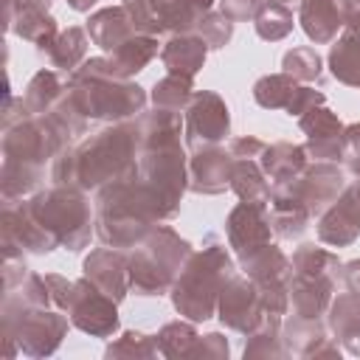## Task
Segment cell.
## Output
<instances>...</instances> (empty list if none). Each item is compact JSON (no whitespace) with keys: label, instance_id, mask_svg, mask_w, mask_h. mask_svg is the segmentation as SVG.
<instances>
[{"label":"cell","instance_id":"9","mask_svg":"<svg viewBox=\"0 0 360 360\" xmlns=\"http://www.w3.org/2000/svg\"><path fill=\"white\" fill-rule=\"evenodd\" d=\"M118 301H112L110 295H104L87 276L79 278L73 284V298H70V307H68V315H70V323L87 335H96V338H110L115 329H118V309H115Z\"/></svg>","mask_w":360,"mask_h":360},{"label":"cell","instance_id":"6","mask_svg":"<svg viewBox=\"0 0 360 360\" xmlns=\"http://www.w3.org/2000/svg\"><path fill=\"white\" fill-rule=\"evenodd\" d=\"M68 332V318L56 307H37L3 298V338H6V357H11L20 346L28 357L53 354Z\"/></svg>","mask_w":360,"mask_h":360},{"label":"cell","instance_id":"22","mask_svg":"<svg viewBox=\"0 0 360 360\" xmlns=\"http://www.w3.org/2000/svg\"><path fill=\"white\" fill-rule=\"evenodd\" d=\"M208 45L202 42V37L197 34H172V39L160 48V62L166 65L169 73H186L194 76L202 62H205Z\"/></svg>","mask_w":360,"mask_h":360},{"label":"cell","instance_id":"14","mask_svg":"<svg viewBox=\"0 0 360 360\" xmlns=\"http://www.w3.org/2000/svg\"><path fill=\"white\" fill-rule=\"evenodd\" d=\"M298 127L307 132V143L304 152L309 160H343V124L340 118L326 110L323 104L307 110L304 115H298Z\"/></svg>","mask_w":360,"mask_h":360},{"label":"cell","instance_id":"17","mask_svg":"<svg viewBox=\"0 0 360 360\" xmlns=\"http://www.w3.org/2000/svg\"><path fill=\"white\" fill-rule=\"evenodd\" d=\"M346 11L349 0H301L298 22L312 42L326 45L338 37L340 28H346Z\"/></svg>","mask_w":360,"mask_h":360},{"label":"cell","instance_id":"15","mask_svg":"<svg viewBox=\"0 0 360 360\" xmlns=\"http://www.w3.org/2000/svg\"><path fill=\"white\" fill-rule=\"evenodd\" d=\"M84 276L112 301H121L129 292V256L118 248H96L84 259Z\"/></svg>","mask_w":360,"mask_h":360},{"label":"cell","instance_id":"31","mask_svg":"<svg viewBox=\"0 0 360 360\" xmlns=\"http://www.w3.org/2000/svg\"><path fill=\"white\" fill-rule=\"evenodd\" d=\"M231 188L236 191V197L242 202H264L267 205L273 186L267 183V174L262 172V166L256 160H233Z\"/></svg>","mask_w":360,"mask_h":360},{"label":"cell","instance_id":"3","mask_svg":"<svg viewBox=\"0 0 360 360\" xmlns=\"http://www.w3.org/2000/svg\"><path fill=\"white\" fill-rule=\"evenodd\" d=\"M68 96L87 121H121L143 112L146 93L112 70L110 56L84 59L70 73Z\"/></svg>","mask_w":360,"mask_h":360},{"label":"cell","instance_id":"28","mask_svg":"<svg viewBox=\"0 0 360 360\" xmlns=\"http://www.w3.org/2000/svg\"><path fill=\"white\" fill-rule=\"evenodd\" d=\"M281 340L287 354H298V357H312V352L326 340V329L321 323V318H301L292 315L281 323Z\"/></svg>","mask_w":360,"mask_h":360},{"label":"cell","instance_id":"45","mask_svg":"<svg viewBox=\"0 0 360 360\" xmlns=\"http://www.w3.org/2000/svg\"><path fill=\"white\" fill-rule=\"evenodd\" d=\"M262 6H264V0H219V11L233 22L253 20Z\"/></svg>","mask_w":360,"mask_h":360},{"label":"cell","instance_id":"1","mask_svg":"<svg viewBox=\"0 0 360 360\" xmlns=\"http://www.w3.org/2000/svg\"><path fill=\"white\" fill-rule=\"evenodd\" d=\"M138 129L135 124H112L82 141L76 149L62 146L51 160V180L56 186H76L82 191L101 188L138 172Z\"/></svg>","mask_w":360,"mask_h":360},{"label":"cell","instance_id":"10","mask_svg":"<svg viewBox=\"0 0 360 360\" xmlns=\"http://www.w3.org/2000/svg\"><path fill=\"white\" fill-rule=\"evenodd\" d=\"M290 191L309 208L312 217H321L346 188V172L343 166H335L329 160H312L304 166V172L292 180H284Z\"/></svg>","mask_w":360,"mask_h":360},{"label":"cell","instance_id":"33","mask_svg":"<svg viewBox=\"0 0 360 360\" xmlns=\"http://www.w3.org/2000/svg\"><path fill=\"white\" fill-rule=\"evenodd\" d=\"M329 70L340 84L360 87V37L343 31L329 51Z\"/></svg>","mask_w":360,"mask_h":360},{"label":"cell","instance_id":"12","mask_svg":"<svg viewBox=\"0 0 360 360\" xmlns=\"http://www.w3.org/2000/svg\"><path fill=\"white\" fill-rule=\"evenodd\" d=\"M360 236V180H346L340 197L318 217V239L332 248H346Z\"/></svg>","mask_w":360,"mask_h":360},{"label":"cell","instance_id":"20","mask_svg":"<svg viewBox=\"0 0 360 360\" xmlns=\"http://www.w3.org/2000/svg\"><path fill=\"white\" fill-rule=\"evenodd\" d=\"M87 34H90V39H93L101 51L112 53L118 45H124V42H127L132 34H138V31H135V25H132V20H129L127 6L121 3V6H107V8H98L96 14H90V20H87Z\"/></svg>","mask_w":360,"mask_h":360},{"label":"cell","instance_id":"42","mask_svg":"<svg viewBox=\"0 0 360 360\" xmlns=\"http://www.w3.org/2000/svg\"><path fill=\"white\" fill-rule=\"evenodd\" d=\"M194 34L202 37V42H205L211 51L225 48V45L231 42V34H233V20H228L222 11H208V14L197 22Z\"/></svg>","mask_w":360,"mask_h":360},{"label":"cell","instance_id":"4","mask_svg":"<svg viewBox=\"0 0 360 360\" xmlns=\"http://www.w3.org/2000/svg\"><path fill=\"white\" fill-rule=\"evenodd\" d=\"M236 273L233 259L217 236H208L202 250H191L172 284V304L188 321H208L217 312V298L225 281Z\"/></svg>","mask_w":360,"mask_h":360},{"label":"cell","instance_id":"50","mask_svg":"<svg viewBox=\"0 0 360 360\" xmlns=\"http://www.w3.org/2000/svg\"><path fill=\"white\" fill-rule=\"evenodd\" d=\"M340 281H343V287H346V290L360 292V259L340 264Z\"/></svg>","mask_w":360,"mask_h":360},{"label":"cell","instance_id":"52","mask_svg":"<svg viewBox=\"0 0 360 360\" xmlns=\"http://www.w3.org/2000/svg\"><path fill=\"white\" fill-rule=\"evenodd\" d=\"M93 3H96V0H68V6H70L73 11H90Z\"/></svg>","mask_w":360,"mask_h":360},{"label":"cell","instance_id":"46","mask_svg":"<svg viewBox=\"0 0 360 360\" xmlns=\"http://www.w3.org/2000/svg\"><path fill=\"white\" fill-rule=\"evenodd\" d=\"M326 101V96L321 93V90H315V87H298V93L292 96V101H290V107H287V115H304L307 110H312V107H318V104H323Z\"/></svg>","mask_w":360,"mask_h":360},{"label":"cell","instance_id":"35","mask_svg":"<svg viewBox=\"0 0 360 360\" xmlns=\"http://www.w3.org/2000/svg\"><path fill=\"white\" fill-rule=\"evenodd\" d=\"M191 96H194V76H186V73H169L152 87V104L158 110L183 112Z\"/></svg>","mask_w":360,"mask_h":360},{"label":"cell","instance_id":"47","mask_svg":"<svg viewBox=\"0 0 360 360\" xmlns=\"http://www.w3.org/2000/svg\"><path fill=\"white\" fill-rule=\"evenodd\" d=\"M264 146L267 143H262L256 135H242V138H233L231 141L228 152H231L233 160H256V158H262Z\"/></svg>","mask_w":360,"mask_h":360},{"label":"cell","instance_id":"24","mask_svg":"<svg viewBox=\"0 0 360 360\" xmlns=\"http://www.w3.org/2000/svg\"><path fill=\"white\" fill-rule=\"evenodd\" d=\"M307 152L304 146L298 143H290V141H278V143H270L264 146L262 158H259V166L262 172L273 180V183H284V180H292L304 172L307 166Z\"/></svg>","mask_w":360,"mask_h":360},{"label":"cell","instance_id":"48","mask_svg":"<svg viewBox=\"0 0 360 360\" xmlns=\"http://www.w3.org/2000/svg\"><path fill=\"white\" fill-rule=\"evenodd\" d=\"M17 8H51V0H3V20H6V25L11 22V14L17 11Z\"/></svg>","mask_w":360,"mask_h":360},{"label":"cell","instance_id":"2","mask_svg":"<svg viewBox=\"0 0 360 360\" xmlns=\"http://www.w3.org/2000/svg\"><path fill=\"white\" fill-rule=\"evenodd\" d=\"M96 202V236L118 250L135 248L155 222L169 219L160 197L138 177V172L101 186Z\"/></svg>","mask_w":360,"mask_h":360},{"label":"cell","instance_id":"26","mask_svg":"<svg viewBox=\"0 0 360 360\" xmlns=\"http://www.w3.org/2000/svg\"><path fill=\"white\" fill-rule=\"evenodd\" d=\"M39 53H45L53 68L73 73V70L84 62V53H87V34H84V28H79V25L62 28Z\"/></svg>","mask_w":360,"mask_h":360},{"label":"cell","instance_id":"8","mask_svg":"<svg viewBox=\"0 0 360 360\" xmlns=\"http://www.w3.org/2000/svg\"><path fill=\"white\" fill-rule=\"evenodd\" d=\"M231 129V115L228 104L211 93V90H194L183 110V135L186 146L191 152L205 149V146H219V141Z\"/></svg>","mask_w":360,"mask_h":360},{"label":"cell","instance_id":"5","mask_svg":"<svg viewBox=\"0 0 360 360\" xmlns=\"http://www.w3.org/2000/svg\"><path fill=\"white\" fill-rule=\"evenodd\" d=\"M191 245L169 225H155L129 253V290L138 295H163L172 290Z\"/></svg>","mask_w":360,"mask_h":360},{"label":"cell","instance_id":"18","mask_svg":"<svg viewBox=\"0 0 360 360\" xmlns=\"http://www.w3.org/2000/svg\"><path fill=\"white\" fill-rule=\"evenodd\" d=\"M270 225L276 231V236L281 239H298L307 228H309V208L290 191L287 183H273L270 188Z\"/></svg>","mask_w":360,"mask_h":360},{"label":"cell","instance_id":"32","mask_svg":"<svg viewBox=\"0 0 360 360\" xmlns=\"http://www.w3.org/2000/svg\"><path fill=\"white\" fill-rule=\"evenodd\" d=\"M284 340H281V315L264 312L262 321L248 332L245 357H284Z\"/></svg>","mask_w":360,"mask_h":360},{"label":"cell","instance_id":"44","mask_svg":"<svg viewBox=\"0 0 360 360\" xmlns=\"http://www.w3.org/2000/svg\"><path fill=\"white\" fill-rule=\"evenodd\" d=\"M188 357H211V360L228 357V340L219 332H208V335L197 338V343H194Z\"/></svg>","mask_w":360,"mask_h":360},{"label":"cell","instance_id":"21","mask_svg":"<svg viewBox=\"0 0 360 360\" xmlns=\"http://www.w3.org/2000/svg\"><path fill=\"white\" fill-rule=\"evenodd\" d=\"M329 329L346 352L360 354V292L343 290L329 304Z\"/></svg>","mask_w":360,"mask_h":360},{"label":"cell","instance_id":"38","mask_svg":"<svg viewBox=\"0 0 360 360\" xmlns=\"http://www.w3.org/2000/svg\"><path fill=\"white\" fill-rule=\"evenodd\" d=\"M253 25H256V34L267 42H278L284 39L290 31H292V11L284 6V3H273L267 0L259 14L253 17Z\"/></svg>","mask_w":360,"mask_h":360},{"label":"cell","instance_id":"34","mask_svg":"<svg viewBox=\"0 0 360 360\" xmlns=\"http://www.w3.org/2000/svg\"><path fill=\"white\" fill-rule=\"evenodd\" d=\"M298 87H301V82L281 70V73L262 76L253 84V98L264 110H287L290 101H292V96L298 93Z\"/></svg>","mask_w":360,"mask_h":360},{"label":"cell","instance_id":"36","mask_svg":"<svg viewBox=\"0 0 360 360\" xmlns=\"http://www.w3.org/2000/svg\"><path fill=\"white\" fill-rule=\"evenodd\" d=\"M42 166H31V163H20V160H3L0 169V188H3V200H17L28 191H34L42 180Z\"/></svg>","mask_w":360,"mask_h":360},{"label":"cell","instance_id":"53","mask_svg":"<svg viewBox=\"0 0 360 360\" xmlns=\"http://www.w3.org/2000/svg\"><path fill=\"white\" fill-rule=\"evenodd\" d=\"M273 3H284L287 6V3H295V0H273Z\"/></svg>","mask_w":360,"mask_h":360},{"label":"cell","instance_id":"16","mask_svg":"<svg viewBox=\"0 0 360 360\" xmlns=\"http://www.w3.org/2000/svg\"><path fill=\"white\" fill-rule=\"evenodd\" d=\"M231 172H233V158L231 152L219 146H205L191 152L188 160V188L194 194H222L231 188Z\"/></svg>","mask_w":360,"mask_h":360},{"label":"cell","instance_id":"23","mask_svg":"<svg viewBox=\"0 0 360 360\" xmlns=\"http://www.w3.org/2000/svg\"><path fill=\"white\" fill-rule=\"evenodd\" d=\"M239 264H242L245 276L253 278L259 287L262 284H290V276H292V262L276 245L259 248L256 253H250Z\"/></svg>","mask_w":360,"mask_h":360},{"label":"cell","instance_id":"7","mask_svg":"<svg viewBox=\"0 0 360 360\" xmlns=\"http://www.w3.org/2000/svg\"><path fill=\"white\" fill-rule=\"evenodd\" d=\"M31 214L68 250H82L90 242V205L76 186H51L28 200Z\"/></svg>","mask_w":360,"mask_h":360},{"label":"cell","instance_id":"29","mask_svg":"<svg viewBox=\"0 0 360 360\" xmlns=\"http://www.w3.org/2000/svg\"><path fill=\"white\" fill-rule=\"evenodd\" d=\"M6 28L14 31L17 37L28 39L31 45H37V51H42V48L59 34L56 20H53L45 8H17V11L11 14V22H8Z\"/></svg>","mask_w":360,"mask_h":360},{"label":"cell","instance_id":"41","mask_svg":"<svg viewBox=\"0 0 360 360\" xmlns=\"http://www.w3.org/2000/svg\"><path fill=\"white\" fill-rule=\"evenodd\" d=\"M107 357H155L158 354V343L152 335H143V332H124L118 340H112L107 349H104Z\"/></svg>","mask_w":360,"mask_h":360},{"label":"cell","instance_id":"27","mask_svg":"<svg viewBox=\"0 0 360 360\" xmlns=\"http://www.w3.org/2000/svg\"><path fill=\"white\" fill-rule=\"evenodd\" d=\"M155 56H158V37H152V34H132L124 45H118L110 53V62H112V70L118 76L129 79L138 70H143Z\"/></svg>","mask_w":360,"mask_h":360},{"label":"cell","instance_id":"25","mask_svg":"<svg viewBox=\"0 0 360 360\" xmlns=\"http://www.w3.org/2000/svg\"><path fill=\"white\" fill-rule=\"evenodd\" d=\"M65 93H68V82L56 70H39L34 73V79L22 93V107L28 115H45L59 104Z\"/></svg>","mask_w":360,"mask_h":360},{"label":"cell","instance_id":"51","mask_svg":"<svg viewBox=\"0 0 360 360\" xmlns=\"http://www.w3.org/2000/svg\"><path fill=\"white\" fill-rule=\"evenodd\" d=\"M346 31L360 37V0H349V11H346Z\"/></svg>","mask_w":360,"mask_h":360},{"label":"cell","instance_id":"11","mask_svg":"<svg viewBox=\"0 0 360 360\" xmlns=\"http://www.w3.org/2000/svg\"><path fill=\"white\" fill-rule=\"evenodd\" d=\"M217 312H219V321L233 329V332H242L248 335L264 315V307H262V298H259V287L253 278L248 276H231L225 281V287L219 290V298H217Z\"/></svg>","mask_w":360,"mask_h":360},{"label":"cell","instance_id":"49","mask_svg":"<svg viewBox=\"0 0 360 360\" xmlns=\"http://www.w3.org/2000/svg\"><path fill=\"white\" fill-rule=\"evenodd\" d=\"M343 158L360 160V124H352L343 129Z\"/></svg>","mask_w":360,"mask_h":360},{"label":"cell","instance_id":"39","mask_svg":"<svg viewBox=\"0 0 360 360\" xmlns=\"http://www.w3.org/2000/svg\"><path fill=\"white\" fill-rule=\"evenodd\" d=\"M197 329L186 321H172L166 323L158 335H155V343H158V352L163 357H188L194 343H197Z\"/></svg>","mask_w":360,"mask_h":360},{"label":"cell","instance_id":"37","mask_svg":"<svg viewBox=\"0 0 360 360\" xmlns=\"http://www.w3.org/2000/svg\"><path fill=\"white\" fill-rule=\"evenodd\" d=\"M292 273H307V276H340V259L312 242L298 245V250L292 253Z\"/></svg>","mask_w":360,"mask_h":360},{"label":"cell","instance_id":"40","mask_svg":"<svg viewBox=\"0 0 360 360\" xmlns=\"http://www.w3.org/2000/svg\"><path fill=\"white\" fill-rule=\"evenodd\" d=\"M281 68H284V73H290L298 82H321V56L309 45L287 51L281 59Z\"/></svg>","mask_w":360,"mask_h":360},{"label":"cell","instance_id":"30","mask_svg":"<svg viewBox=\"0 0 360 360\" xmlns=\"http://www.w3.org/2000/svg\"><path fill=\"white\" fill-rule=\"evenodd\" d=\"M214 0H160V22L169 34H188L211 11Z\"/></svg>","mask_w":360,"mask_h":360},{"label":"cell","instance_id":"13","mask_svg":"<svg viewBox=\"0 0 360 360\" xmlns=\"http://www.w3.org/2000/svg\"><path fill=\"white\" fill-rule=\"evenodd\" d=\"M270 217L264 202H242L233 205V211L225 219V233H228V245L233 248L236 259H248L250 253H256L259 248L270 245Z\"/></svg>","mask_w":360,"mask_h":360},{"label":"cell","instance_id":"43","mask_svg":"<svg viewBox=\"0 0 360 360\" xmlns=\"http://www.w3.org/2000/svg\"><path fill=\"white\" fill-rule=\"evenodd\" d=\"M45 284H48L51 304H53L56 309L68 312L70 298H73V284H76V281H68V278H65V276H59V273H48V276H45Z\"/></svg>","mask_w":360,"mask_h":360},{"label":"cell","instance_id":"19","mask_svg":"<svg viewBox=\"0 0 360 360\" xmlns=\"http://www.w3.org/2000/svg\"><path fill=\"white\" fill-rule=\"evenodd\" d=\"M332 290H335V276L292 273L290 276V307H292V315L321 318L332 304Z\"/></svg>","mask_w":360,"mask_h":360}]
</instances>
